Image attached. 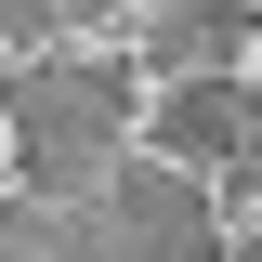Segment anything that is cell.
Returning a JSON list of instances; mask_svg holds the SVG:
<instances>
[{"label": "cell", "instance_id": "cell-1", "mask_svg": "<svg viewBox=\"0 0 262 262\" xmlns=\"http://www.w3.org/2000/svg\"><path fill=\"white\" fill-rule=\"evenodd\" d=\"M118 105H131L118 66H27V79H13L27 184H39V196H92V184H105V144H118Z\"/></svg>", "mask_w": 262, "mask_h": 262}, {"label": "cell", "instance_id": "cell-2", "mask_svg": "<svg viewBox=\"0 0 262 262\" xmlns=\"http://www.w3.org/2000/svg\"><path fill=\"white\" fill-rule=\"evenodd\" d=\"M92 262H210V196L184 184V170H118L92 210Z\"/></svg>", "mask_w": 262, "mask_h": 262}, {"label": "cell", "instance_id": "cell-3", "mask_svg": "<svg viewBox=\"0 0 262 262\" xmlns=\"http://www.w3.org/2000/svg\"><path fill=\"white\" fill-rule=\"evenodd\" d=\"M236 131H249V92H236V79H184V92L158 105V158H170V170H196V158L223 170Z\"/></svg>", "mask_w": 262, "mask_h": 262}, {"label": "cell", "instance_id": "cell-4", "mask_svg": "<svg viewBox=\"0 0 262 262\" xmlns=\"http://www.w3.org/2000/svg\"><path fill=\"white\" fill-rule=\"evenodd\" d=\"M236 39H249V0H170L158 13V66L170 79H223Z\"/></svg>", "mask_w": 262, "mask_h": 262}, {"label": "cell", "instance_id": "cell-5", "mask_svg": "<svg viewBox=\"0 0 262 262\" xmlns=\"http://www.w3.org/2000/svg\"><path fill=\"white\" fill-rule=\"evenodd\" d=\"M0 262H92V210H0Z\"/></svg>", "mask_w": 262, "mask_h": 262}, {"label": "cell", "instance_id": "cell-6", "mask_svg": "<svg viewBox=\"0 0 262 262\" xmlns=\"http://www.w3.org/2000/svg\"><path fill=\"white\" fill-rule=\"evenodd\" d=\"M53 13H92V0H53Z\"/></svg>", "mask_w": 262, "mask_h": 262}]
</instances>
